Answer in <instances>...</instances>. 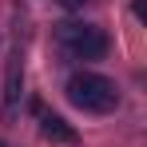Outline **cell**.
I'll return each mask as SVG.
<instances>
[{
  "label": "cell",
  "mask_w": 147,
  "mask_h": 147,
  "mask_svg": "<svg viewBox=\"0 0 147 147\" xmlns=\"http://www.w3.org/2000/svg\"><path fill=\"white\" fill-rule=\"evenodd\" d=\"M68 99L84 111H111L119 103V92L107 76H96V72H76L68 80Z\"/></svg>",
  "instance_id": "1"
},
{
  "label": "cell",
  "mask_w": 147,
  "mask_h": 147,
  "mask_svg": "<svg viewBox=\"0 0 147 147\" xmlns=\"http://www.w3.org/2000/svg\"><path fill=\"white\" fill-rule=\"evenodd\" d=\"M60 4H64V8H84L88 0H60Z\"/></svg>",
  "instance_id": "5"
},
{
  "label": "cell",
  "mask_w": 147,
  "mask_h": 147,
  "mask_svg": "<svg viewBox=\"0 0 147 147\" xmlns=\"http://www.w3.org/2000/svg\"><path fill=\"white\" fill-rule=\"evenodd\" d=\"M32 111L40 115V131H44V139H52V143H76V131L68 127V119H60V115L44 111L40 103H32Z\"/></svg>",
  "instance_id": "3"
},
{
  "label": "cell",
  "mask_w": 147,
  "mask_h": 147,
  "mask_svg": "<svg viewBox=\"0 0 147 147\" xmlns=\"http://www.w3.org/2000/svg\"><path fill=\"white\" fill-rule=\"evenodd\" d=\"M16 92H20V64H12V68H8V92H4V103H8V111L16 107Z\"/></svg>",
  "instance_id": "4"
},
{
  "label": "cell",
  "mask_w": 147,
  "mask_h": 147,
  "mask_svg": "<svg viewBox=\"0 0 147 147\" xmlns=\"http://www.w3.org/2000/svg\"><path fill=\"white\" fill-rule=\"evenodd\" d=\"M56 40L80 60H99L107 52V36L96 24H56Z\"/></svg>",
  "instance_id": "2"
},
{
  "label": "cell",
  "mask_w": 147,
  "mask_h": 147,
  "mask_svg": "<svg viewBox=\"0 0 147 147\" xmlns=\"http://www.w3.org/2000/svg\"><path fill=\"white\" fill-rule=\"evenodd\" d=\"M0 147H4V143H0Z\"/></svg>",
  "instance_id": "6"
}]
</instances>
